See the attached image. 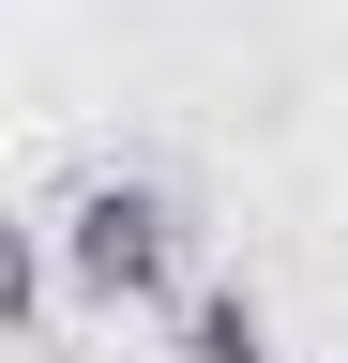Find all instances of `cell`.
<instances>
[{"instance_id": "obj_1", "label": "cell", "mask_w": 348, "mask_h": 363, "mask_svg": "<svg viewBox=\"0 0 348 363\" xmlns=\"http://www.w3.org/2000/svg\"><path fill=\"white\" fill-rule=\"evenodd\" d=\"M46 257H61V288L91 303V318H182V197L137 167H106V182H76L61 227H46Z\"/></svg>"}, {"instance_id": "obj_2", "label": "cell", "mask_w": 348, "mask_h": 363, "mask_svg": "<svg viewBox=\"0 0 348 363\" xmlns=\"http://www.w3.org/2000/svg\"><path fill=\"white\" fill-rule=\"evenodd\" d=\"M182 363H273L257 288H197V303H182Z\"/></svg>"}]
</instances>
